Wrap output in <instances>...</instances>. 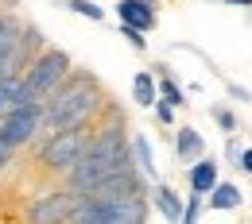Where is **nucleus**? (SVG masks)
<instances>
[{"mask_svg": "<svg viewBox=\"0 0 252 224\" xmlns=\"http://www.w3.org/2000/svg\"><path fill=\"white\" fill-rule=\"evenodd\" d=\"M132 166H136V162H132V143H128V135H125V120L105 124V128L94 131V139H90L86 155L78 159V166L66 174V190L86 193L90 186H97L101 178L121 174V170H132Z\"/></svg>", "mask_w": 252, "mask_h": 224, "instance_id": "obj_1", "label": "nucleus"}, {"mask_svg": "<svg viewBox=\"0 0 252 224\" xmlns=\"http://www.w3.org/2000/svg\"><path fill=\"white\" fill-rule=\"evenodd\" d=\"M101 104H105V97H101L97 77L86 74V70H78V74H70L63 85L43 100V128L47 131H66V128L94 124Z\"/></svg>", "mask_w": 252, "mask_h": 224, "instance_id": "obj_2", "label": "nucleus"}, {"mask_svg": "<svg viewBox=\"0 0 252 224\" xmlns=\"http://www.w3.org/2000/svg\"><path fill=\"white\" fill-rule=\"evenodd\" d=\"M70 74H74V62H70V54L63 47L39 50L32 62L24 66V104H43Z\"/></svg>", "mask_w": 252, "mask_h": 224, "instance_id": "obj_3", "label": "nucleus"}, {"mask_svg": "<svg viewBox=\"0 0 252 224\" xmlns=\"http://www.w3.org/2000/svg\"><path fill=\"white\" fill-rule=\"evenodd\" d=\"M148 197H78L70 224H144Z\"/></svg>", "mask_w": 252, "mask_h": 224, "instance_id": "obj_4", "label": "nucleus"}, {"mask_svg": "<svg viewBox=\"0 0 252 224\" xmlns=\"http://www.w3.org/2000/svg\"><path fill=\"white\" fill-rule=\"evenodd\" d=\"M90 139H94V124L66 128V131H51V139H47V143H43V151H39V162H43L51 174L66 178V174L78 166V159L86 155Z\"/></svg>", "mask_w": 252, "mask_h": 224, "instance_id": "obj_5", "label": "nucleus"}, {"mask_svg": "<svg viewBox=\"0 0 252 224\" xmlns=\"http://www.w3.org/2000/svg\"><path fill=\"white\" fill-rule=\"evenodd\" d=\"M78 205V193L55 186V190H39L24 209V224H70V213Z\"/></svg>", "mask_w": 252, "mask_h": 224, "instance_id": "obj_6", "label": "nucleus"}, {"mask_svg": "<svg viewBox=\"0 0 252 224\" xmlns=\"http://www.w3.org/2000/svg\"><path fill=\"white\" fill-rule=\"evenodd\" d=\"M39 131H43V104H20L16 112H8V116L0 120V135H4L16 151L28 147Z\"/></svg>", "mask_w": 252, "mask_h": 224, "instance_id": "obj_7", "label": "nucleus"}, {"mask_svg": "<svg viewBox=\"0 0 252 224\" xmlns=\"http://www.w3.org/2000/svg\"><path fill=\"white\" fill-rule=\"evenodd\" d=\"M117 16L121 24H132L148 35L156 27V0H117Z\"/></svg>", "mask_w": 252, "mask_h": 224, "instance_id": "obj_8", "label": "nucleus"}, {"mask_svg": "<svg viewBox=\"0 0 252 224\" xmlns=\"http://www.w3.org/2000/svg\"><path fill=\"white\" fill-rule=\"evenodd\" d=\"M128 143H132V162H136V170H140V174L156 186V182H159V170H156V151H152V139H148L144 131H136Z\"/></svg>", "mask_w": 252, "mask_h": 224, "instance_id": "obj_9", "label": "nucleus"}, {"mask_svg": "<svg viewBox=\"0 0 252 224\" xmlns=\"http://www.w3.org/2000/svg\"><path fill=\"white\" fill-rule=\"evenodd\" d=\"M187 182H190V193L206 197V193H210V190H214V186L221 182V178H218V162H214V159H198V162H190Z\"/></svg>", "mask_w": 252, "mask_h": 224, "instance_id": "obj_10", "label": "nucleus"}, {"mask_svg": "<svg viewBox=\"0 0 252 224\" xmlns=\"http://www.w3.org/2000/svg\"><path fill=\"white\" fill-rule=\"evenodd\" d=\"M152 205H156V209H159V213H163V217H167L171 224L183 221V197L171 190V186L156 182V186H152Z\"/></svg>", "mask_w": 252, "mask_h": 224, "instance_id": "obj_11", "label": "nucleus"}, {"mask_svg": "<svg viewBox=\"0 0 252 224\" xmlns=\"http://www.w3.org/2000/svg\"><path fill=\"white\" fill-rule=\"evenodd\" d=\"M24 104V74H12V77H0V120L8 112H16Z\"/></svg>", "mask_w": 252, "mask_h": 224, "instance_id": "obj_12", "label": "nucleus"}, {"mask_svg": "<svg viewBox=\"0 0 252 224\" xmlns=\"http://www.w3.org/2000/svg\"><path fill=\"white\" fill-rule=\"evenodd\" d=\"M175 151H179V159H183V162H198V159H202V151H206L202 131L179 128V131H175Z\"/></svg>", "mask_w": 252, "mask_h": 224, "instance_id": "obj_13", "label": "nucleus"}, {"mask_svg": "<svg viewBox=\"0 0 252 224\" xmlns=\"http://www.w3.org/2000/svg\"><path fill=\"white\" fill-rule=\"evenodd\" d=\"M241 201H245V193L237 190L233 182H218L214 190L206 193V205H210V209H218V213H225V209H237Z\"/></svg>", "mask_w": 252, "mask_h": 224, "instance_id": "obj_14", "label": "nucleus"}, {"mask_svg": "<svg viewBox=\"0 0 252 224\" xmlns=\"http://www.w3.org/2000/svg\"><path fill=\"white\" fill-rule=\"evenodd\" d=\"M132 100H136L140 108H152V104L159 100V89H156V74L140 70V74L132 77Z\"/></svg>", "mask_w": 252, "mask_h": 224, "instance_id": "obj_15", "label": "nucleus"}, {"mask_svg": "<svg viewBox=\"0 0 252 224\" xmlns=\"http://www.w3.org/2000/svg\"><path fill=\"white\" fill-rule=\"evenodd\" d=\"M156 89H159V100H167L171 108H183V104H187V93H183L171 77H156Z\"/></svg>", "mask_w": 252, "mask_h": 224, "instance_id": "obj_16", "label": "nucleus"}, {"mask_svg": "<svg viewBox=\"0 0 252 224\" xmlns=\"http://www.w3.org/2000/svg\"><path fill=\"white\" fill-rule=\"evenodd\" d=\"M63 8L78 12V16H86V20H94V24H101V20H105V8H101V4H94V0H66Z\"/></svg>", "mask_w": 252, "mask_h": 224, "instance_id": "obj_17", "label": "nucleus"}, {"mask_svg": "<svg viewBox=\"0 0 252 224\" xmlns=\"http://www.w3.org/2000/svg\"><path fill=\"white\" fill-rule=\"evenodd\" d=\"M198 213H202V197L190 193L187 205H183V221H179V224H198Z\"/></svg>", "mask_w": 252, "mask_h": 224, "instance_id": "obj_18", "label": "nucleus"}, {"mask_svg": "<svg viewBox=\"0 0 252 224\" xmlns=\"http://www.w3.org/2000/svg\"><path fill=\"white\" fill-rule=\"evenodd\" d=\"M121 35H125L128 43L136 47V50H148V39H144V31L140 27H132V24H121Z\"/></svg>", "mask_w": 252, "mask_h": 224, "instance_id": "obj_19", "label": "nucleus"}, {"mask_svg": "<svg viewBox=\"0 0 252 224\" xmlns=\"http://www.w3.org/2000/svg\"><path fill=\"white\" fill-rule=\"evenodd\" d=\"M214 120H218V128H221V131H229V135L237 131V116H233L229 108H214Z\"/></svg>", "mask_w": 252, "mask_h": 224, "instance_id": "obj_20", "label": "nucleus"}, {"mask_svg": "<svg viewBox=\"0 0 252 224\" xmlns=\"http://www.w3.org/2000/svg\"><path fill=\"white\" fill-rule=\"evenodd\" d=\"M152 108H156V120L163 124V128H171V124H175V108H171L167 100H156Z\"/></svg>", "mask_w": 252, "mask_h": 224, "instance_id": "obj_21", "label": "nucleus"}, {"mask_svg": "<svg viewBox=\"0 0 252 224\" xmlns=\"http://www.w3.org/2000/svg\"><path fill=\"white\" fill-rule=\"evenodd\" d=\"M16 155H20V151H16V147H12V143L0 135V170H8V166L16 162Z\"/></svg>", "mask_w": 252, "mask_h": 224, "instance_id": "obj_22", "label": "nucleus"}, {"mask_svg": "<svg viewBox=\"0 0 252 224\" xmlns=\"http://www.w3.org/2000/svg\"><path fill=\"white\" fill-rule=\"evenodd\" d=\"M241 151H245V147H241V143H237V139H233V135H229V143H225V159H241Z\"/></svg>", "mask_w": 252, "mask_h": 224, "instance_id": "obj_23", "label": "nucleus"}, {"mask_svg": "<svg viewBox=\"0 0 252 224\" xmlns=\"http://www.w3.org/2000/svg\"><path fill=\"white\" fill-rule=\"evenodd\" d=\"M237 166H241L245 174H252V147H245V151H241V159H237Z\"/></svg>", "mask_w": 252, "mask_h": 224, "instance_id": "obj_24", "label": "nucleus"}, {"mask_svg": "<svg viewBox=\"0 0 252 224\" xmlns=\"http://www.w3.org/2000/svg\"><path fill=\"white\" fill-rule=\"evenodd\" d=\"M229 93L241 97V100H252V93H249V89H241V85H229Z\"/></svg>", "mask_w": 252, "mask_h": 224, "instance_id": "obj_25", "label": "nucleus"}, {"mask_svg": "<svg viewBox=\"0 0 252 224\" xmlns=\"http://www.w3.org/2000/svg\"><path fill=\"white\" fill-rule=\"evenodd\" d=\"M221 4H233V8H252V0H221Z\"/></svg>", "mask_w": 252, "mask_h": 224, "instance_id": "obj_26", "label": "nucleus"}, {"mask_svg": "<svg viewBox=\"0 0 252 224\" xmlns=\"http://www.w3.org/2000/svg\"><path fill=\"white\" fill-rule=\"evenodd\" d=\"M0 224H24V221H20V217H4Z\"/></svg>", "mask_w": 252, "mask_h": 224, "instance_id": "obj_27", "label": "nucleus"}]
</instances>
